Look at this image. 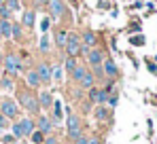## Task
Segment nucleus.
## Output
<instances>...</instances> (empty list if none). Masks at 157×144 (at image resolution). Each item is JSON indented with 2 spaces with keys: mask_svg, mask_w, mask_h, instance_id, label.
Here are the masks:
<instances>
[{
  "mask_svg": "<svg viewBox=\"0 0 157 144\" xmlns=\"http://www.w3.org/2000/svg\"><path fill=\"white\" fill-rule=\"evenodd\" d=\"M17 97H19V104H21V106L26 108L30 115H38V112H40V106H38V97L34 96L32 91H26V89H24V91H19V93H17Z\"/></svg>",
  "mask_w": 157,
  "mask_h": 144,
  "instance_id": "1",
  "label": "nucleus"
},
{
  "mask_svg": "<svg viewBox=\"0 0 157 144\" xmlns=\"http://www.w3.org/2000/svg\"><path fill=\"white\" fill-rule=\"evenodd\" d=\"M0 112H2L9 121H15L17 117H19V106H17V102H15V100L4 97V100L0 102Z\"/></svg>",
  "mask_w": 157,
  "mask_h": 144,
  "instance_id": "2",
  "label": "nucleus"
},
{
  "mask_svg": "<svg viewBox=\"0 0 157 144\" xmlns=\"http://www.w3.org/2000/svg\"><path fill=\"white\" fill-rule=\"evenodd\" d=\"M2 68H4L6 72H11V74H19V72H21V68H24V64H21V59H19L15 53H9V55L4 57Z\"/></svg>",
  "mask_w": 157,
  "mask_h": 144,
  "instance_id": "3",
  "label": "nucleus"
},
{
  "mask_svg": "<svg viewBox=\"0 0 157 144\" xmlns=\"http://www.w3.org/2000/svg\"><path fill=\"white\" fill-rule=\"evenodd\" d=\"M66 53H68V57H75L81 53V38H78L77 34H72V32H68V38H66Z\"/></svg>",
  "mask_w": 157,
  "mask_h": 144,
  "instance_id": "4",
  "label": "nucleus"
},
{
  "mask_svg": "<svg viewBox=\"0 0 157 144\" xmlns=\"http://www.w3.org/2000/svg\"><path fill=\"white\" fill-rule=\"evenodd\" d=\"M53 127H55V123L51 121V117L38 115V119H36V129H38V131H43L45 136H49V134L53 131Z\"/></svg>",
  "mask_w": 157,
  "mask_h": 144,
  "instance_id": "5",
  "label": "nucleus"
},
{
  "mask_svg": "<svg viewBox=\"0 0 157 144\" xmlns=\"http://www.w3.org/2000/svg\"><path fill=\"white\" fill-rule=\"evenodd\" d=\"M87 62H89V68L102 66V62H104V51H100V49H89V51H87Z\"/></svg>",
  "mask_w": 157,
  "mask_h": 144,
  "instance_id": "6",
  "label": "nucleus"
},
{
  "mask_svg": "<svg viewBox=\"0 0 157 144\" xmlns=\"http://www.w3.org/2000/svg\"><path fill=\"white\" fill-rule=\"evenodd\" d=\"M17 125H19V131H21V138H30L32 134H34V129H36V125H34V121L32 119H19L17 121Z\"/></svg>",
  "mask_w": 157,
  "mask_h": 144,
  "instance_id": "7",
  "label": "nucleus"
},
{
  "mask_svg": "<svg viewBox=\"0 0 157 144\" xmlns=\"http://www.w3.org/2000/svg\"><path fill=\"white\" fill-rule=\"evenodd\" d=\"M36 74H38L40 83H51V66H49L47 62H40V64L36 66Z\"/></svg>",
  "mask_w": 157,
  "mask_h": 144,
  "instance_id": "8",
  "label": "nucleus"
},
{
  "mask_svg": "<svg viewBox=\"0 0 157 144\" xmlns=\"http://www.w3.org/2000/svg\"><path fill=\"white\" fill-rule=\"evenodd\" d=\"M47 4H49V9H51V17L53 19H59V17L66 13V6H64L62 0H49Z\"/></svg>",
  "mask_w": 157,
  "mask_h": 144,
  "instance_id": "9",
  "label": "nucleus"
},
{
  "mask_svg": "<svg viewBox=\"0 0 157 144\" xmlns=\"http://www.w3.org/2000/svg\"><path fill=\"white\" fill-rule=\"evenodd\" d=\"M36 97H38V106H40V108L49 110V108L53 106V93L51 91H40Z\"/></svg>",
  "mask_w": 157,
  "mask_h": 144,
  "instance_id": "10",
  "label": "nucleus"
},
{
  "mask_svg": "<svg viewBox=\"0 0 157 144\" xmlns=\"http://www.w3.org/2000/svg\"><path fill=\"white\" fill-rule=\"evenodd\" d=\"M96 119L98 121H110L113 119V108H108V106H98L96 108Z\"/></svg>",
  "mask_w": 157,
  "mask_h": 144,
  "instance_id": "11",
  "label": "nucleus"
},
{
  "mask_svg": "<svg viewBox=\"0 0 157 144\" xmlns=\"http://www.w3.org/2000/svg\"><path fill=\"white\" fill-rule=\"evenodd\" d=\"M26 85L30 87V89H38L43 83H40V78H38V74H36V70H30L26 74Z\"/></svg>",
  "mask_w": 157,
  "mask_h": 144,
  "instance_id": "12",
  "label": "nucleus"
},
{
  "mask_svg": "<svg viewBox=\"0 0 157 144\" xmlns=\"http://www.w3.org/2000/svg\"><path fill=\"white\" fill-rule=\"evenodd\" d=\"M102 70H104L108 76H117V74H119V70H117V64H115L113 59H104V62H102Z\"/></svg>",
  "mask_w": 157,
  "mask_h": 144,
  "instance_id": "13",
  "label": "nucleus"
},
{
  "mask_svg": "<svg viewBox=\"0 0 157 144\" xmlns=\"http://www.w3.org/2000/svg\"><path fill=\"white\" fill-rule=\"evenodd\" d=\"M66 125H68V131H70V129H78V127H81V119H78L75 112H70V110H68V117H66Z\"/></svg>",
  "mask_w": 157,
  "mask_h": 144,
  "instance_id": "14",
  "label": "nucleus"
},
{
  "mask_svg": "<svg viewBox=\"0 0 157 144\" xmlns=\"http://www.w3.org/2000/svg\"><path fill=\"white\" fill-rule=\"evenodd\" d=\"M53 117H51V121L53 123H59L62 121V104H59V100H53Z\"/></svg>",
  "mask_w": 157,
  "mask_h": 144,
  "instance_id": "15",
  "label": "nucleus"
},
{
  "mask_svg": "<svg viewBox=\"0 0 157 144\" xmlns=\"http://www.w3.org/2000/svg\"><path fill=\"white\" fill-rule=\"evenodd\" d=\"M94 81H96V76L91 74V70H87V72H85V76H83V81H81L78 85L85 87V89H91V87H94Z\"/></svg>",
  "mask_w": 157,
  "mask_h": 144,
  "instance_id": "16",
  "label": "nucleus"
},
{
  "mask_svg": "<svg viewBox=\"0 0 157 144\" xmlns=\"http://www.w3.org/2000/svg\"><path fill=\"white\" fill-rule=\"evenodd\" d=\"M89 70V68H85V66H77L75 70H72V78L77 81V83H81L83 81V76H85V72Z\"/></svg>",
  "mask_w": 157,
  "mask_h": 144,
  "instance_id": "17",
  "label": "nucleus"
},
{
  "mask_svg": "<svg viewBox=\"0 0 157 144\" xmlns=\"http://www.w3.org/2000/svg\"><path fill=\"white\" fill-rule=\"evenodd\" d=\"M45 138H47V136H45L43 131H38V129H34V134L30 136L32 144H43V142H45Z\"/></svg>",
  "mask_w": 157,
  "mask_h": 144,
  "instance_id": "18",
  "label": "nucleus"
},
{
  "mask_svg": "<svg viewBox=\"0 0 157 144\" xmlns=\"http://www.w3.org/2000/svg\"><path fill=\"white\" fill-rule=\"evenodd\" d=\"M106 100H108V91H106V89H98V96H96V104H98V106H104Z\"/></svg>",
  "mask_w": 157,
  "mask_h": 144,
  "instance_id": "19",
  "label": "nucleus"
},
{
  "mask_svg": "<svg viewBox=\"0 0 157 144\" xmlns=\"http://www.w3.org/2000/svg\"><path fill=\"white\" fill-rule=\"evenodd\" d=\"M38 49H40L43 53H47V51L51 49V40H49V34H43V38H40V45H38Z\"/></svg>",
  "mask_w": 157,
  "mask_h": 144,
  "instance_id": "20",
  "label": "nucleus"
},
{
  "mask_svg": "<svg viewBox=\"0 0 157 144\" xmlns=\"http://www.w3.org/2000/svg\"><path fill=\"white\" fill-rule=\"evenodd\" d=\"M66 38H68V32H66V30H59V32L55 34V43H57V47H64V45H66Z\"/></svg>",
  "mask_w": 157,
  "mask_h": 144,
  "instance_id": "21",
  "label": "nucleus"
},
{
  "mask_svg": "<svg viewBox=\"0 0 157 144\" xmlns=\"http://www.w3.org/2000/svg\"><path fill=\"white\" fill-rule=\"evenodd\" d=\"M9 127H11V121L0 112V136H2V134H6V129H9Z\"/></svg>",
  "mask_w": 157,
  "mask_h": 144,
  "instance_id": "22",
  "label": "nucleus"
},
{
  "mask_svg": "<svg viewBox=\"0 0 157 144\" xmlns=\"http://www.w3.org/2000/svg\"><path fill=\"white\" fill-rule=\"evenodd\" d=\"M24 25L34 28V11H26V13H24Z\"/></svg>",
  "mask_w": 157,
  "mask_h": 144,
  "instance_id": "23",
  "label": "nucleus"
},
{
  "mask_svg": "<svg viewBox=\"0 0 157 144\" xmlns=\"http://www.w3.org/2000/svg\"><path fill=\"white\" fill-rule=\"evenodd\" d=\"M83 134H85V131H83V127H78V129H70V131H68V140H72V142H75V140L81 138Z\"/></svg>",
  "mask_w": 157,
  "mask_h": 144,
  "instance_id": "24",
  "label": "nucleus"
},
{
  "mask_svg": "<svg viewBox=\"0 0 157 144\" xmlns=\"http://www.w3.org/2000/svg\"><path fill=\"white\" fill-rule=\"evenodd\" d=\"M64 68H66L68 72H72L75 68H77V59H75V57H66V62H64Z\"/></svg>",
  "mask_w": 157,
  "mask_h": 144,
  "instance_id": "25",
  "label": "nucleus"
},
{
  "mask_svg": "<svg viewBox=\"0 0 157 144\" xmlns=\"http://www.w3.org/2000/svg\"><path fill=\"white\" fill-rule=\"evenodd\" d=\"M11 36H13L15 40H19V38H21V28H19L17 24H11Z\"/></svg>",
  "mask_w": 157,
  "mask_h": 144,
  "instance_id": "26",
  "label": "nucleus"
},
{
  "mask_svg": "<svg viewBox=\"0 0 157 144\" xmlns=\"http://www.w3.org/2000/svg\"><path fill=\"white\" fill-rule=\"evenodd\" d=\"M4 6H6L11 13H13V11H19V0H6Z\"/></svg>",
  "mask_w": 157,
  "mask_h": 144,
  "instance_id": "27",
  "label": "nucleus"
},
{
  "mask_svg": "<svg viewBox=\"0 0 157 144\" xmlns=\"http://www.w3.org/2000/svg\"><path fill=\"white\" fill-rule=\"evenodd\" d=\"M0 138H2V144H15L17 142V138H15L13 134H2Z\"/></svg>",
  "mask_w": 157,
  "mask_h": 144,
  "instance_id": "28",
  "label": "nucleus"
},
{
  "mask_svg": "<svg viewBox=\"0 0 157 144\" xmlns=\"http://www.w3.org/2000/svg\"><path fill=\"white\" fill-rule=\"evenodd\" d=\"M0 21H2V19H0ZM2 36H4V38L11 36V21H2Z\"/></svg>",
  "mask_w": 157,
  "mask_h": 144,
  "instance_id": "29",
  "label": "nucleus"
},
{
  "mask_svg": "<svg viewBox=\"0 0 157 144\" xmlns=\"http://www.w3.org/2000/svg\"><path fill=\"white\" fill-rule=\"evenodd\" d=\"M117 102H119V97H117V93H108V100H106L108 108H115V106H117Z\"/></svg>",
  "mask_w": 157,
  "mask_h": 144,
  "instance_id": "30",
  "label": "nucleus"
},
{
  "mask_svg": "<svg viewBox=\"0 0 157 144\" xmlns=\"http://www.w3.org/2000/svg\"><path fill=\"white\" fill-rule=\"evenodd\" d=\"M9 17H11V11L2 4V6H0V19H2V21H9Z\"/></svg>",
  "mask_w": 157,
  "mask_h": 144,
  "instance_id": "31",
  "label": "nucleus"
},
{
  "mask_svg": "<svg viewBox=\"0 0 157 144\" xmlns=\"http://www.w3.org/2000/svg\"><path fill=\"white\" fill-rule=\"evenodd\" d=\"M130 43L134 45V47H142V45H144V36H132Z\"/></svg>",
  "mask_w": 157,
  "mask_h": 144,
  "instance_id": "32",
  "label": "nucleus"
},
{
  "mask_svg": "<svg viewBox=\"0 0 157 144\" xmlns=\"http://www.w3.org/2000/svg\"><path fill=\"white\" fill-rule=\"evenodd\" d=\"M0 85H2L4 89H13V85H15V83H13L11 78H4V76H2V78H0Z\"/></svg>",
  "mask_w": 157,
  "mask_h": 144,
  "instance_id": "33",
  "label": "nucleus"
},
{
  "mask_svg": "<svg viewBox=\"0 0 157 144\" xmlns=\"http://www.w3.org/2000/svg\"><path fill=\"white\" fill-rule=\"evenodd\" d=\"M49 25H51V17H45V19H43V24H40V30H43V32L47 34V30H49Z\"/></svg>",
  "mask_w": 157,
  "mask_h": 144,
  "instance_id": "34",
  "label": "nucleus"
},
{
  "mask_svg": "<svg viewBox=\"0 0 157 144\" xmlns=\"http://www.w3.org/2000/svg\"><path fill=\"white\" fill-rule=\"evenodd\" d=\"M87 142H89V136H87V134H83L81 138H77V140H75V144H87Z\"/></svg>",
  "mask_w": 157,
  "mask_h": 144,
  "instance_id": "35",
  "label": "nucleus"
},
{
  "mask_svg": "<svg viewBox=\"0 0 157 144\" xmlns=\"http://www.w3.org/2000/svg\"><path fill=\"white\" fill-rule=\"evenodd\" d=\"M43 144H59V142H57V138H51V136H47Z\"/></svg>",
  "mask_w": 157,
  "mask_h": 144,
  "instance_id": "36",
  "label": "nucleus"
},
{
  "mask_svg": "<svg viewBox=\"0 0 157 144\" xmlns=\"http://www.w3.org/2000/svg\"><path fill=\"white\" fill-rule=\"evenodd\" d=\"M87 144H102V140H100V138H96V136H91V138H89V142Z\"/></svg>",
  "mask_w": 157,
  "mask_h": 144,
  "instance_id": "37",
  "label": "nucleus"
},
{
  "mask_svg": "<svg viewBox=\"0 0 157 144\" xmlns=\"http://www.w3.org/2000/svg\"><path fill=\"white\" fill-rule=\"evenodd\" d=\"M149 70L153 72V74H157V66H155V64H149Z\"/></svg>",
  "mask_w": 157,
  "mask_h": 144,
  "instance_id": "38",
  "label": "nucleus"
},
{
  "mask_svg": "<svg viewBox=\"0 0 157 144\" xmlns=\"http://www.w3.org/2000/svg\"><path fill=\"white\" fill-rule=\"evenodd\" d=\"M34 2H36V4H38V6H43V4H47V2H49V0H34Z\"/></svg>",
  "mask_w": 157,
  "mask_h": 144,
  "instance_id": "39",
  "label": "nucleus"
},
{
  "mask_svg": "<svg viewBox=\"0 0 157 144\" xmlns=\"http://www.w3.org/2000/svg\"><path fill=\"white\" fill-rule=\"evenodd\" d=\"M2 74H4V68H2V64H0V78H2Z\"/></svg>",
  "mask_w": 157,
  "mask_h": 144,
  "instance_id": "40",
  "label": "nucleus"
},
{
  "mask_svg": "<svg viewBox=\"0 0 157 144\" xmlns=\"http://www.w3.org/2000/svg\"><path fill=\"white\" fill-rule=\"evenodd\" d=\"M0 36H2V21H0Z\"/></svg>",
  "mask_w": 157,
  "mask_h": 144,
  "instance_id": "41",
  "label": "nucleus"
},
{
  "mask_svg": "<svg viewBox=\"0 0 157 144\" xmlns=\"http://www.w3.org/2000/svg\"><path fill=\"white\" fill-rule=\"evenodd\" d=\"M4 2H6V0H0V6H2V4H4Z\"/></svg>",
  "mask_w": 157,
  "mask_h": 144,
  "instance_id": "42",
  "label": "nucleus"
},
{
  "mask_svg": "<svg viewBox=\"0 0 157 144\" xmlns=\"http://www.w3.org/2000/svg\"><path fill=\"white\" fill-rule=\"evenodd\" d=\"M17 144H28V142H17Z\"/></svg>",
  "mask_w": 157,
  "mask_h": 144,
  "instance_id": "43",
  "label": "nucleus"
}]
</instances>
